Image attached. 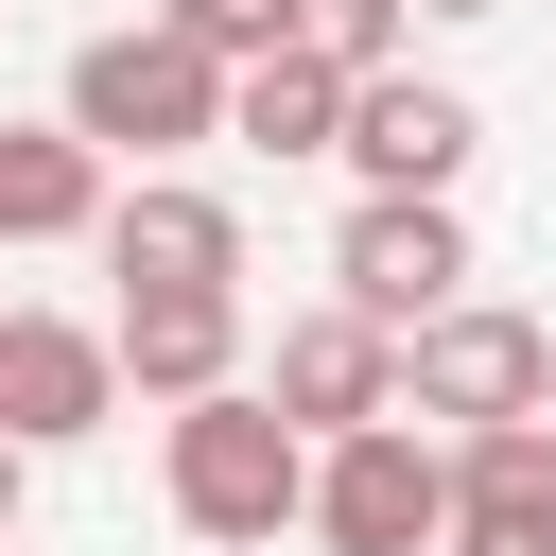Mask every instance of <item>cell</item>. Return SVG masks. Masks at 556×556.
I'll use <instances>...</instances> for the list:
<instances>
[{"label":"cell","mask_w":556,"mask_h":556,"mask_svg":"<svg viewBox=\"0 0 556 556\" xmlns=\"http://www.w3.org/2000/svg\"><path fill=\"white\" fill-rule=\"evenodd\" d=\"M156 486H174V521H191L208 556H278L295 504H313V452L261 417V382H226V400L156 417Z\"/></svg>","instance_id":"cell-1"},{"label":"cell","mask_w":556,"mask_h":556,"mask_svg":"<svg viewBox=\"0 0 556 556\" xmlns=\"http://www.w3.org/2000/svg\"><path fill=\"white\" fill-rule=\"evenodd\" d=\"M87 156H139V174H174L191 139H226V70L208 52H174L156 17H122V35H87L70 52V104H52Z\"/></svg>","instance_id":"cell-2"},{"label":"cell","mask_w":556,"mask_h":556,"mask_svg":"<svg viewBox=\"0 0 556 556\" xmlns=\"http://www.w3.org/2000/svg\"><path fill=\"white\" fill-rule=\"evenodd\" d=\"M400 417H556V313H504V295H452L434 330H400Z\"/></svg>","instance_id":"cell-3"},{"label":"cell","mask_w":556,"mask_h":556,"mask_svg":"<svg viewBox=\"0 0 556 556\" xmlns=\"http://www.w3.org/2000/svg\"><path fill=\"white\" fill-rule=\"evenodd\" d=\"M452 295H469V208H434V191H365V208L330 226V313H365L382 348L434 330Z\"/></svg>","instance_id":"cell-4"},{"label":"cell","mask_w":556,"mask_h":556,"mask_svg":"<svg viewBox=\"0 0 556 556\" xmlns=\"http://www.w3.org/2000/svg\"><path fill=\"white\" fill-rule=\"evenodd\" d=\"M295 521H313L330 556H434V521H452V452H434L417 417H382V434H330Z\"/></svg>","instance_id":"cell-5"},{"label":"cell","mask_w":556,"mask_h":556,"mask_svg":"<svg viewBox=\"0 0 556 556\" xmlns=\"http://www.w3.org/2000/svg\"><path fill=\"white\" fill-rule=\"evenodd\" d=\"M87 243H104L122 295H243V208H226L208 174H122Z\"/></svg>","instance_id":"cell-6"},{"label":"cell","mask_w":556,"mask_h":556,"mask_svg":"<svg viewBox=\"0 0 556 556\" xmlns=\"http://www.w3.org/2000/svg\"><path fill=\"white\" fill-rule=\"evenodd\" d=\"M261 417H278L295 452H330V434H382V417H400V348H382L365 313H295V330L261 348Z\"/></svg>","instance_id":"cell-7"},{"label":"cell","mask_w":556,"mask_h":556,"mask_svg":"<svg viewBox=\"0 0 556 556\" xmlns=\"http://www.w3.org/2000/svg\"><path fill=\"white\" fill-rule=\"evenodd\" d=\"M469 139H486V122H469V87H434V70H365L348 122H330V156H348L365 191H434V208H452Z\"/></svg>","instance_id":"cell-8"},{"label":"cell","mask_w":556,"mask_h":556,"mask_svg":"<svg viewBox=\"0 0 556 556\" xmlns=\"http://www.w3.org/2000/svg\"><path fill=\"white\" fill-rule=\"evenodd\" d=\"M104 417H122L104 330H87V313H0V434H17V452H70V434H104Z\"/></svg>","instance_id":"cell-9"},{"label":"cell","mask_w":556,"mask_h":556,"mask_svg":"<svg viewBox=\"0 0 556 556\" xmlns=\"http://www.w3.org/2000/svg\"><path fill=\"white\" fill-rule=\"evenodd\" d=\"M104 365H122V400L191 417V400L243 382V295H122V313H104Z\"/></svg>","instance_id":"cell-10"},{"label":"cell","mask_w":556,"mask_h":556,"mask_svg":"<svg viewBox=\"0 0 556 556\" xmlns=\"http://www.w3.org/2000/svg\"><path fill=\"white\" fill-rule=\"evenodd\" d=\"M104 226V156L70 122H0V243H87Z\"/></svg>","instance_id":"cell-11"},{"label":"cell","mask_w":556,"mask_h":556,"mask_svg":"<svg viewBox=\"0 0 556 556\" xmlns=\"http://www.w3.org/2000/svg\"><path fill=\"white\" fill-rule=\"evenodd\" d=\"M330 122H348V87H330L313 52H261V70H226V139H261V156H330Z\"/></svg>","instance_id":"cell-12"},{"label":"cell","mask_w":556,"mask_h":556,"mask_svg":"<svg viewBox=\"0 0 556 556\" xmlns=\"http://www.w3.org/2000/svg\"><path fill=\"white\" fill-rule=\"evenodd\" d=\"M278 52H313L330 87H365V70H400V0H278Z\"/></svg>","instance_id":"cell-13"},{"label":"cell","mask_w":556,"mask_h":556,"mask_svg":"<svg viewBox=\"0 0 556 556\" xmlns=\"http://www.w3.org/2000/svg\"><path fill=\"white\" fill-rule=\"evenodd\" d=\"M452 504H556V417H504L452 452Z\"/></svg>","instance_id":"cell-14"},{"label":"cell","mask_w":556,"mask_h":556,"mask_svg":"<svg viewBox=\"0 0 556 556\" xmlns=\"http://www.w3.org/2000/svg\"><path fill=\"white\" fill-rule=\"evenodd\" d=\"M156 35L208 52V70H261V52H278V0H156Z\"/></svg>","instance_id":"cell-15"},{"label":"cell","mask_w":556,"mask_h":556,"mask_svg":"<svg viewBox=\"0 0 556 556\" xmlns=\"http://www.w3.org/2000/svg\"><path fill=\"white\" fill-rule=\"evenodd\" d=\"M434 556H556V504H452Z\"/></svg>","instance_id":"cell-16"},{"label":"cell","mask_w":556,"mask_h":556,"mask_svg":"<svg viewBox=\"0 0 556 556\" xmlns=\"http://www.w3.org/2000/svg\"><path fill=\"white\" fill-rule=\"evenodd\" d=\"M17 504H35V452H17V434H0V539H17Z\"/></svg>","instance_id":"cell-17"},{"label":"cell","mask_w":556,"mask_h":556,"mask_svg":"<svg viewBox=\"0 0 556 556\" xmlns=\"http://www.w3.org/2000/svg\"><path fill=\"white\" fill-rule=\"evenodd\" d=\"M400 17H504V0H400Z\"/></svg>","instance_id":"cell-18"}]
</instances>
